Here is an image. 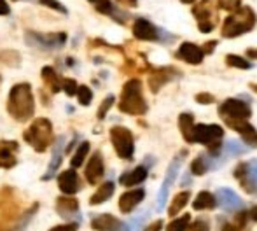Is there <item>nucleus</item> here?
Instances as JSON below:
<instances>
[{
  "label": "nucleus",
  "mask_w": 257,
  "mask_h": 231,
  "mask_svg": "<svg viewBox=\"0 0 257 231\" xmlns=\"http://www.w3.org/2000/svg\"><path fill=\"white\" fill-rule=\"evenodd\" d=\"M7 112L18 123H27L35 114V100L28 82H18L11 88L7 98Z\"/></svg>",
  "instance_id": "nucleus-1"
},
{
  "label": "nucleus",
  "mask_w": 257,
  "mask_h": 231,
  "mask_svg": "<svg viewBox=\"0 0 257 231\" xmlns=\"http://www.w3.org/2000/svg\"><path fill=\"white\" fill-rule=\"evenodd\" d=\"M117 107L122 114H128V116H144L149 110L146 98H144L142 81L140 79L133 77L124 82V86L121 89Z\"/></svg>",
  "instance_id": "nucleus-2"
},
{
  "label": "nucleus",
  "mask_w": 257,
  "mask_h": 231,
  "mask_svg": "<svg viewBox=\"0 0 257 231\" xmlns=\"http://www.w3.org/2000/svg\"><path fill=\"white\" fill-rule=\"evenodd\" d=\"M255 23H257V16L254 9L248 6H240L224 20L220 34H222L224 39L240 37L243 34H248L255 27Z\"/></svg>",
  "instance_id": "nucleus-3"
},
{
  "label": "nucleus",
  "mask_w": 257,
  "mask_h": 231,
  "mask_svg": "<svg viewBox=\"0 0 257 231\" xmlns=\"http://www.w3.org/2000/svg\"><path fill=\"white\" fill-rule=\"evenodd\" d=\"M23 140L32 146L35 153H46L49 146L54 142L53 125L48 118H37L32 121V125L23 132Z\"/></svg>",
  "instance_id": "nucleus-4"
},
{
  "label": "nucleus",
  "mask_w": 257,
  "mask_h": 231,
  "mask_svg": "<svg viewBox=\"0 0 257 231\" xmlns=\"http://www.w3.org/2000/svg\"><path fill=\"white\" fill-rule=\"evenodd\" d=\"M224 128L219 125H194L193 144H203L208 147V158H219L222 151Z\"/></svg>",
  "instance_id": "nucleus-5"
},
{
  "label": "nucleus",
  "mask_w": 257,
  "mask_h": 231,
  "mask_svg": "<svg viewBox=\"0 0 257 231\" xmlns=\"http://www.w3.org/2000/svg\"><path fill=\"white\" fill-rule=\"evenodd\" d=\"M191 11L196 18L200 32L210 34L212 30H215V27L219 25V6L215 0H200L198 4H194Z\"/></svg>",
  "instance_id": "nucleus-6"
},
{
  "label": "nucleus",
  "mask_w": 257,
  "mask_h": 231,
  "mask_svg": "<svg viewBox=\"0 0 257 231\" xmlns=\"http://www.w3.org/2000/svg\"><path fill=\"white\" fill-rule=\"evenodd\" d=\"M110 142L114 151L121 160H133L135 153V139L133 133L126 126H112L110 128Z\"/></svg>",
  "instance_id": "nucleus-7"
},
{
  "label": "nucleus",
  "mask_w": 257,
  "mask_h": 231,
  "mask_svg": "<svg viewBox=\"0 0 257 231\" xmlns=\"http://www.w3.org/2000/svg\"><path fill=\"white\" fill-rule=\"evenodd\" d=\"M25 42L32 48L46 49V51H53V49H60L67 42V34L60 32V34H39V32L28 30L25 34Z\"/></svg>",
  "instance_id": "nucleus-8"
},
{
  "label": "nucleus",
  "mask_w": 257,
  "mask_h": 231,
  "mask_svg": "<svg viewBox=\"0 0 257 231\" xmlns=\"http://www.w3.org/2000/svg\"><path fill=\"white\" fill-rule=\"evenodd\" d=\"M234 179L240 182L241 189L250 196H257V160L238 163L233 172Z\"/></svg>",
  "instance_id": "nucleus-9"
},
{
  "label": "nucleus",
  "mask_w": 257,
  "mask_h": 231,
  "mask_svg": "<svg viewBox=\"0 0 257 231\" xmlns=\"http://www.w3.org/2000/svg\"><path fill=\"white\" fill-rule=\"evenodd\" d=\"M186 156V153H180L179 156H175L170 163L168 170H166L165 180H163L161 187H159V193H158V212L163 210V207L166 205V198H168V193L172 189V186L175 184L177 177H179V170H180V165H182V158Z\"/></svg>",
  "instance_id": "nucleus-10"
},
{
  "label": "nucleus",
  "mask_w": 257,
  "mask_h": 231,
  "mask_svg": "<svg viewBox=\"0 0 257 231\" xmlns=\"http://www.w3.org/2000/svg\"><path fill=\"white\" fill-rule=\"evenodd\" d=\"M219 116L220 119H250L252 116V109L247 102L240 98H227L224 100L219 105Z\"/></svg>",
  "instance_id": "nucleus-11"
},
{
  "label": "nucleus",
  "mask_w": 257,
  "mask_h": 231,
  "mask_svg": "<svg viewBox=\"0 0 257 231\" xmlns=\"http://www.w3.org/2000/svg\"><path fill=\"white\" fill-rule=\"evenodd\" d=\"M149 89L154 93H158L165 84L172 82L173 79L180 77V70L175 67H158V68H149Z\"/></svg>",
  "instance_id": "nucleus-12"
},
{
  "label": "nucleus",
  "mask_w": 257,
  "mask_h": 231,
  "mask_svg": "<svg viewBox=\"0 0 257 231\" xmlns=\"http://www.w3.org/2000/svg\"><path fill=\"white\" fill-rule=\"evenodd\" d=\"M222 121L227 128L234 130L248 147H257V130L250 125L248 119L236 118V119H222Z\"/></svg>",
  "instance_id": "nucleus-13"
},
{
  "label": "nucleus",
  "mask_w": 257,
  "mask_h": 231,
  "mask_svg": "<svg viewBox=\"0 0 257 231\" xmlns=\"http://www.w3.org/2000/svg\"><path fill=\"white\" fill-rule=\"evenodd\" d=\"M56 212L68 222H81V210L79 201L74 194H65L56 200Z\"/></svg>",
  "instance_id": "nucleus-14"
},
{
  "label": "nucleus",
  "mask_w": 257,
  "mask_h": 231,
  "mask_svg": "<svg viewBox=\"0 0 257 231\" xmlns=\"http://www.w3.org/2000/svg\"><path fill=\"white\" fill-rule=\"evenodd\" d=\"M215 201L224 212H238L243 208L241 198L229 187H219L215 193Z\"/></svg>",
  "instance_id": "nucleus-15"
},
{
  "label": "nucleus",
  "mask_w": 257,
  "mask_h": 231,
  "mask_svg": "<svg viewBox=\"0 0 257 231\" xmlns=\"http://www.w3.org/2000/svg\"><path fill=\"white\" fill-rule=\"evenodd\" d=\"M133 37L146 42H159V28L154 27L146 18H137L133 21Z\"/></svg>",
  "instance_id": "nucleus-16"
},
{
  "label": "nucleus",
  "mask_w": 257,
  "mask_h": 231,
  "mask_svg": "<svg viewBox=\"0 0 257 231\" xmlns=\"http://www.w3.org/2000/svg\"><path fill=\"white\" fill-rule=\"evenodd\" d=\"M105 173V165H103V156L100 151L93 153V156L89 158L88 165H86V170H84V177H86V182L95 186L102 180Z\"/></svg>",
  "instance_id": "nucleus-17"
},
{
  "label": "nucleus",
  "mask_w": 257,
  "mask_h": 231,
  "mask_svg": "<svg viewBox=\"0 0 257 231\" xmlns=\"http://www.w3.org/2000/svg\"><path fill=\"white\" fill-rule=\"evenodd\" d=\"M175 58L177 60L186 61V63H189V65H200L205 58V53H203V49L198 44H194V42H182V44L179 46V49H177Z\"/></svg>",
  "instance_id": "nucleus-18"
},
{
  "label": "nucleus",
  "mask_w": 257,
  "mask_h": 231,
  "mask_svg": "<svg viewBox=\"0 0 257 231\" xmlns=\"http://www.w3.org/2000/svg\"><path fill=\"white\" fill-rule=\"evenodd\" d=\"M91 228L95 231H128L126 222L119 221L112 214H100L91 219Z\"/></svg>",
  "instance_id": "nucleus-19"
},
{
  "label": "nucleus",
  "mask_w": 257,
  "mask_h": 231,
  "mask_svg": "<svg viewBox=\"0 0 257 231\" xmlns=\"http://www.w3.org/2000/svg\"><path fill=\"white\" fill-rule=\"evenodd\" d=\"M20 149V144L16 140H0V168H9L16 167L18 160L14 154Z\"/></svg>",
  "instance_id": "nucleus-20"
},
{
  "label": "nucleus",
  "mask_w": 257,
  "mask_h": 231,
  "mask_svg": "<svg viewBox=\"0 0 257 231\" xmlns=\"http://www.w3.org/2000/svg\"><path fill=\"white\" fill-rule=\"evenodd\" d=\"M58 186H60V191L63 194H75L79 189H81V179H79L75 168H68V170H63L58 175Z\"/></svg>",
  "instance_id": "nucleus-21"
},
{
  "label": "nucleus",
  "mask_w": 257,
  "mask_h": 231,
  "mask_svg": "<svg viewBox=\"0 0 257 231\" xmlns=\"http://www.w3.org/2000/svg\"><path fill=\"white\" fill-rule=\"evenodd\" d=\"M63 154H65V137H58V140L54 142V149H53L51 161H49V167L44 175L41 177L42 180H51L53 177L58 175V168H60L61 161H63Z\"/></svg>",
  "instance_id": "nucleus-22"
},
{
  "label": "nucleus",
  "mask_w": 257,
  "mask_h": 231,
  "mask_svg": "<svg viewBox=\"0 0 257 231\" xmlns=\"http://www.w3.org/2000/svg\"><path fill=\"white\" fill-rule=\"evenodd\" d=\"M146 198V189H132V191H126V193L121 194L119 198V210L121 214H130L137 208V205Z\"/></svg>",
  "instance_id": "nucleus-23"
},
{
  "label": "nucleus",
  "mask_w": 257,
  "mask_h": 231,
  "mask_svg": "<svg viewBox=\"0 0 257 231\" xmlns=\"http://www.w3.org/2000/svg\"><path fill=\"white\" fill-rule=\"evenodd\" d=\"M147 173H149V170H147V168L144 167V165H140V167L133 168L132 172L122 173V175L119 177V184H122L124 187L139 186V184H142L144 180L147 179Z\"/></svg>",
  "instance_id": "nucleus-24"
},
{
  "label": "nucleus",
  "mask_w": 257,
  "mask_h": 231,
  "mask_svg": "<svg viewBox=\"0 0 257 231\" xmlns=\"http://www.w3.org/2000/svg\"><path fill=\"white\" fill-rule=\"evenodd\" d=\"M247 147L248 146H245V144H241L240 140H227L226 144L222 146V151H220V163L219 165H222L224 161H227V160H231V158H236V156H241V154H245L247 153Z\"/></svg>",
  "instance_id": "nucleus-25"
},
{
  "label": "nucleus",
  "mask_w": 257,
  "mask_h": 231,
  "mask_svg": "<svg viewBox=\"0 0 257 231\" xmlns=\"http://www.w3.org/2000/svg\"><path fill=\"white\" fill-rule=\"evenodd\" d=\"M41 77H42V81H44L46 88H48L53 95L58 91H61V77L58 75V72L54 70L53 67H49V65L48 67H42Z\"/></svg>",
  "instance_id": "nucleus-26"
},
{
  "label": "nucleus",
  "mask_w": 257,
  "mask_h": 231,
  "mask_svg": "<svg viewBox=\"0 0 257 231\" xmlns=\"http://www.w3.org/2000/svg\"><path fill=\"white\" fill-rule=\"evenodd\" d=\"M114 191H115L114 182H112V180H107V182H103L102 186L95 191V194L89 198V205L96 207V205H100V203H105V201H108L112 198Z\"/></svg>",
  "instance_id": "nucleus-27"
},
{
  "label": "nucleus",
  "mask_w": 257,
  "mask_h": 231,
  "mask_svg": "<svg viewBox=\"0 0 257 231\" xmlns=\"http://www.w3.org/2000/svg\"><path fill=\"white\" fill-rule=\"evenodd\" d=\"M179 128L182 133L184 140L187 144H193V128H194V116L189 112H184L179 116Z\"/></svg>",
  "instance_id": "nucleus-28"
},
{
  "label": "nucleus",
  "mask_w": 257,
  "mask_h": 231,
  "mask_svg": "<svg viewBox=\"0 0 257 231\" xmlns=\"http://www.w3.org/2000/svg\"><path fill=\"white\" fill-rule=\"evenodd\" d=\"M215 207H217L215 196H213L210 191H201L193 201L194 210H213Z\"/></svg>",
  "instance_id": "nucleus-29"
},
{
  "label": "nucleus",
  "mask_w": 257,
  "mask_h": 231,
  "mask_svg": "<svg viewBox=\"0 0 257 231\" xmlns=\"http://www.w3.org/2000/svg\"><path fill=\"white\" fill-rule=\"evenodd\" d=\"M189 198H191V191H180V193H177L175 196H173L172 203H170V208H168L170 217H175V215L187 205Z\"/></svg>",
  "instance_id": "nucleus-30"
},
{
  "label": "nucleus",
  "mask_w": 257,
  "mask_h": 231,
  "mask_svg": "<svg viewBox=\"0 0 257 231\" xmlns=\"http://www.w3.org/2000/svg\"><path fill=\"white\" fill-rule=\"evenodd\" d=\"M0 63L9 68H18L21 65V55L14 49H2L0 51Z\"/></svg>",
  "instance_id": "nucleus-31"
},
{
  "label": "nucleus",
  "mask_w": 257,
  "mask_h": 231,
  "mask_svg": "<svg viewBox=\"0 0 257 231\" xmlns=\"http://www.w3.org/2000/svg\"><path fill=\"white\" fill-rule=\"evenodd\" d=\"M89 147H91V144H89L88 140H84V142L79 144L77 151H75V154L72 156V160H70L72 168H79L82 163H84L86 156H88V153H89Z\"/></svg>",
  "instance_id": "nucleus-32"
},
{
  "label": "nucleus",
  "mask_w": 257,
  "mask_h": 231,
  "mask_svg": "<svg viewBox=\"0 0 257 231\" xmlns=\"http://www.w3.org/2000/svg\"><path fill=\"white\" fill-rule=\"evenodd\" d=\"M226 65L234 68H240V70H248L252 68V63L247 60V58H241L238 55H226Z\"/></svg>",
  "instance_id": "nucleus-33"
},
{
  "label": "nucleus",
  "mask_w": 257,
  "mask_h": 231,
  "mask_svg": "<svg viewBox=\"0 0 257 231\" xmlns=\"http://www.w3.org/2000/svg\"><path fill=\"white\" fill-rule=\"evenodd\" d=\"M191 219H193L191 217V214L180 215V217L173 219V221L166 226V231H186L187 226H189V222H191Z\"/></svg>",
  "instance_id": "nucleus-34"
},
{
  "label": "nucleus",
  "mask_w": 257,
  "mask_h": 231,
  "mask_svg": "<svg viewBox=\"0 0 257 231\" xmlns=\"http://www.w3.org/2000/svg\"><path fill=\"white\" fill-rule=\"evenodd\" d=\"M75 96H77L79 103H81V105H84V107H88L89 103L93 102V91H91V88H89V86H86V84L79 86Z\"/></svg>",
  "instance_id": "nucleus-35"
},
{
  "label": "nucleus",
  "mask_w": 257,
  "mask_h": 231,
  "mask_svg": "<svg viewBox=\"0 0 257 231\" xmlns=\"http://www.w3.org/2000/svg\"><path fill=\"white\" fill-rule=\"evenodd\" d=\"M206 170H208V167H206V161H205L203 156H198V158H194V160L191 161L189 172L193 173V175H205Z\"/></svg>",
  "instance_id": "nucleus-36"
},
{
  "label": "nucleus",
  "mask_w": 257,
  "mask_h": 231,
  "mask_svg": "<svg viewBox=\"0 0 257 231\" xmlns=\"http://www.w3.org/2000/svg\"><path fill=\"white\" fill-rule=\"evenodd\" d=\"M77 88H79V84H77V81H75V79L61 77V89H63L67 96H75Z\"/></svg>",
  "instance_id": "nucleus-37"
},
{
  "label": "nucleus",
  "mask_w": 257,
  "mask_h": 231,
  "mask_svg": "<svg viewBox=\"0 0 257 231\" xmlns=\"http://www.w3.org/2000/svg\"><path fill=\"white\" fill-rule=\"evenodd\" d=\"M151 215V212H144V214L137 215V217H133L130 222H126V228H128V231H140V228H142V224L146 222V219Z\"/></svg>",
  "instance_id": "nucleus-38"
},
{
  "label": "nucleus",
  "mask_w": 257,
  "mask_h": 231,
  "mask_svg": "<svg viewBox=\"0 0 257 231\" xmlns=\"http://www.w3.org/2000/svg\"><path fill=\"white\" fill-rule=\"evenodd\" d=\"M35 2L41 4V6L49 7V9L56 11V13L63 14V16H67V14H68V9H67V7H65L61 2H58V0H35Z\"/></svg>",
  "instance_id": "nucleus-39"
},
{
  "label": "nucleus",
  "mask_w": 257,
  "mask_h": 231,
  "mask_svg": "<svg viewBox=\"0 0 257 231\" xmlns=\"http://www.w3.org/2000/svg\"><path fill=\"white\" fill-rule=\"evenodd\" d=\"M114 102H115V98H114V95H108L107 98L103 100L102 103H100V107H98V112H96V118L102 121V119H105V116H107V112L110 110V107L114 105Z\"/></svg>",
  "instance_id": "nucleus-40"
},
{
  "label": "nucleus",
  "mask_w": 257,
  "mask_h": 231,
  "mask_svg": "<svg viewBox=\"0 0 257 231\" xmlns=\"http://www.w3.org/2000/svg\"><path fill=\"white\" fill-rule=\"evenodd\" d=\"M186 231H210V222H208V219H205V217H198L196 221L191 224L189 222V226H187V229Z\"/></svg>",
  "instance_id": "nucleus-41"
},
{
  "label": "nucleus",
  "mask_w": 257,
  "mask_h": 231,
  "mask_svg": "<svg viewBox=\"0 0 257 231\" xmlns=\"http://www.w3.org/2000/svg\"><path fill=\"white\" fill-rule=\"evenodd\" d=\"M217 6L219 9H224V11H234L241 6V0H217Z\"/></svg>",
  "instance_id": "nucleus-42"
},
{
  "label": "nucleus",
  "mask_w": 257,
  "mask_h": 231,
  "mask_svg": "<svg viewBox=\"0 0 257 231\" xmlns=\"http://www.w3.org/2000/svg\"><path fill=\"white\" fill-rule=\"evenodd\" d=\"M247 217H248V214L247 212H243V210H238V214H236V217L233 219V224L236 226V228H240V229H245V226H247Z\"/></svg>",
  "instance_id": "nucleus-43"
},
{
  "label": "nucleus",
  "mask_w": 257,
  "mask_h": 231,
  "mask_svg": "<svg viewBox=\"0 0 257 231\" xmlns=\"http://www.w3.org/2000/svg\"><path fill=\"white\" fill-rule=\"evenodd\" d=\"M194 100H196L198 103H201V105H210V103L215 102V96H213L212 93H198Z\"/></svg>",
  "instance_id": "nucleus-44"
},
{
  "label": "nucleus",
  "mask_w": 257,
  "mask_h": 231,
  "mask_svg": "<svg viewBox=\"0 0 257 231\" xmlns=\"http://www.w3.org/2000/svg\"><path fill=\"white\" fill-rule=\"evenodd\" d=\"M77 228H79V222H67V224L54 226L49 231H77Z\"/></svg>",
  "instance_id": "nucleus-45"
},
{
  "label": "nucleus",
  "mask_w": 257,
  "mask_h": 231,
  "mask_svg": "<svg viewBox=\"0 0 257 231\" xmlns=\"http://www.w3.org/2000/svg\"><path fill=\"white\" fill-rule=\"evenodd\" d=\"M215 46H217V41H210V42H206V44L203 46V53H205V56L206 55H212L213 53V49H215Z\"/></svg>",
  "instance_id": "nucleus-46"
},
{
  "label": "nucleus",
  "mask_w": 257,
  "mask_h": 231,
  "mask_svg": "<svg viewBox=\"0 0 257 231\" xmlns=\"http://www.w3.org/2000/svg\"><path fill=\"white\" fill-rule=\"evenodd\" d=\"M11 14V7L6 0H0V16H9Z\"/></svg>",
  "instance_id": "nucleus-47"
},
{
  "label": "nucleus",
  "mask_w": 257,
  "mask_h": 231,
  "mask_svg": "<svg viewBox=\"0 0 257 231\" xmlns=\"http://www.w3.org/2000/svg\"><path fill=\"white\" fill-rule=\"evenodd\" d=\"M115 4L122 7H137L139 6V0H115Z\"/></svg>",
  "instance_id": "nucleus-48"
},
{
  "label": "nucleus",
  "mask_w": 257,
  "mask_h": 231,
  "mask_svg": "<svg viewBox=\"0 0 257 231\" xmlns=\"http://www.w3.org/2000/svg\"><path fill=\"white\" fill-rule=\"evenodd\" d=\"M161 228H163V221H161V219H158V221H154L153 224H149L144 231H159Z\"/></svg>",
  "instance_id": "nucleus-49"
},
{
  "label": "nucleus",
  "mask_w": 257,
  "mask_h": 231,
  "mask_svg": "<svg viewBox=\"0 0 257 231\" xmlns=\"http://www.w3.org/2000/svg\"><path fill=\"white\" fill-rule=\"evenodd\" d=\"M247 60H257V49L255 48H250V49H247Z\"/></svg>",
  "instance_id": "nucleus-50"
},
{
  "label": "nucleus",
  "mask_w": 257,
  "mask_h": 231,
  "mask_svg": "<svg viewBox=\"0 0 257 231\" xmlns=\"http://www.w3.org/2000/svg\"><path fill=\"white\" fill-rule=\"evenodd\" d=\"M220 231H243V229L236 228V226H234L233 222H231V224H224V226H222V229H220Z\"/></svg>",
  "instance_id": "nucleus-51"
},
{
  "label": "nucleus",
  "mask_w": 257,
  "mask_h": 231,
  "mask_svg": "<svg viewBox=\"0 0 257 231\" xmlns=\"http://www.w3.org/2000/svg\"><path fill=\"white\" fill-rule=\"evenodd\" d=\"M153 161H154V158L153 156H146V160H144V167L149 170L151 167H153Z\"/></svg>",
  "instance_id": "nucleus-52"
},
{
  "label": "nucleus",
  "mask_w": 257,
  "mask_h": 231,
  "mask_svg": "<svg viewBox=\"0 0 257 231\" xmlns=\"http://www.w3.org/2000/svg\"><path fill=\"white\" fill-rule=\"evenodd\" d=\"M248 217H250V219H254V221L257 222V205H255L254 208H252L250 212H248Z\"/></svg>",
  "instance_id": "nucleus-53"
},
{
  "label": "nucleus",
  "mask_w": 257,
  "mask_h": 231,
  "mask_svg": "<svg viewBox=\"0 0 257 231\" xmlns=\"http://www.w3.org/2000/svg\"><path fill=\"white\" fill-rule=\"evenodd\" d=\"M41 98H42V103H46V105H49V98H48V95L44 93V89L41 91Z\"/></svg>",
  "instance_id": "nucleus-54"
},
{
  "label": "nucleus",
  "mask_w": 257,
  "mask_h": 231,
  "mask_svg": "<svg viewBox=\"0 0 257 231\" xmlns=\"http://www.w3.org/2000/svg\"><path fill=\"white\" fill-rule=\"evenodd\" d=\"M182 4H186V6H191V4H194L196 0H180Z\"/></svg>",
  "instance_id": "nucleus-55"
},
{
  "label": "nucleus",
  "mask_w": 257,
  "mask_h": 231,
  "mask_svg": "<svg viewBox=\"0 0 257 231\" xmlns=\"http://www.w3.org/2000/svg\"><path fill=\"white\" fill-rule=\"evenodd\" d=\"M250 89H252V91H255V93H257V84H255V82H252V84H250Z\"/></svg>",
  "instance_id": "nucleus-56"
},
{
  "label": "nucleus",
  "mask_w": 257,
  "mask_h": 231,
  "mask_svg": "<svg viewBox=\"0 0 257 231\" xmlns=\"http://www.w3.org/2000/svg\"><path fill=\"white\" fill-rule=\"evenodd\" d=\"M88 2H89V4H95V2H96V0H88Z\"/></svg>",
  "instance_id": "nucleus-57"
},
{
  "label": "nucleus",
  "mask_w": 257,
  "mask_h": 231,
  "mask_svg": "<svg viewBox=\"0 0 257 231\" xmlns=\"http://www.w3.org/2000/svg\"><path fill=\"white\" fill-rule=\"evenodd\" d=\"M0 86H2V75H0Z\"/></svg>",
  "instance_id": "nucleus-58"
},
{
  "label": "nucleus",
  "mask_w": 257,
  "mask_h": 231,
  "mask_svg": "<svg viewBox=\"0 0 257 231\" xmlns=\"http://www.w3.org/2000/svg\"><path fill=\"white\" fill-rule=\"evenodd\" d=\"M13 2H18V0H13Z\"/></svg>",
  "instance_id": "nucleus-59"
}]
</instances>
